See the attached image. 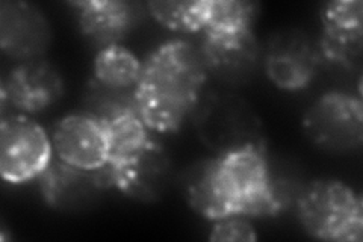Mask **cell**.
<instances>
[{
	"label": "cell",
	"mask_w": 363,
	"mask_h": 242,
	"mask_svg": "<svg viewBox=\"0 0 363 242\" xmlns=\"http://www.w3.org/2000/svg\"><path fill=\"white\" fill-rule=\"evenodd\" d=\"M320 60V50L306 33L283 31L268 44L265 72L276 87L297 91L311 84Z\"/></svg>",
	"instance_id": "obj_9"
},
{
	"label": "cell",
	"mask_w": 363,
	"mask_h": 242,
	"mask_svg": "<svg viewBox=\"0 0 363 242\" xmlns=\"http://www.w3.org/2000/svg\"><path fill=\"white\" fill-rule=\"evenodd\" d=\"M104 126L108 138V164L112 165L126 163L153 141L140 114H124Z\"/></svg>",
	"instance_id": "obj_16"
},
{
	"label": "cell",
	"mask_w": 363,
	"mask_h": 242,
	"mask_svg": "<svg viewBox=\"0 0 363 242\" xmlns=\"http://www.w3.org/2000/svg\"><path fill=\"white\" fill-rule=\"evenodd\" d=\"M135 88L106 85L93 77L85 88L84 112L101 123H108L124 114H138Z\"/></svg>",
	"instance_id": "obj_17"
},
{
	"label": "cell",
	"mask_w": 363,
	"mask_h": 242,
	"mask_svg": "<svg viewBox=\"0 0 363 242\" xmlns=\"http://www.w3.org/2000/svg\"><path fill=\"white\" fill-rule=\"evenodd\" d=\"M297 207L300 221L311 236L335 242L362 241L363 202L344 182L313 180L301 192Z\"/></svg>",
	"instance_id": "obj_3"
},
{
	"label": "cell",
	"mask_w": 363,
	"mask_h": 242,
	"mask_svg": "<svg viewBox=\"0 0 363 242\" xmlns=\"http://www.w3.org/2000/svg\"><path fill=\"white\" fill-rule=\"evenodd\" d=\"M303 131L311 143L330 153H345L363 144V105L359 97L330 91L306 111Z\"/></svg>",
	"instance_id": "obj_5"
},
{
	"label": "cell",
	"mask_w": 363,
	"mask_h": 242,
	"mask_svg": "<svg viewBox=\"0 0 363 242\" xmlns=\"http://www.w3.org/2000/svg\"><path fill=\"white\" fill-rule=\"evenodd\" d=\"M208 79L199 48L185 40L167 41L143 61L135 88L138 114L155 132H176L194 114Z\"/></svg>",
	"instance_id": "obj_1"
},
{
	"label": "cell",
	"mask_w": 363,
	"mask_h": 242,
	"mask_svg": "<svg viewBox=\"0 0 363 242\" xmlns=\"http://www.w3.org/2000/svg\"><path fill=\"white\" fill-rule=\"evenodd\" d=\"M143 62L121 44L100 49L94 57V79L112 87H136Z\"/></svg>",
	"instance_id": "obj_18"
},
{
	"label": "cell",
	"mask_w": 363,
	"mask_h": 242,
	"mask_svg": "<svg viewBox=\"0 0 363 242\" xmlns=\"http://www.w3.org/2000/svg\"><path fill=\"white\" fill-rule=\"evenodd\" d=\"M53 144L41 126L26 115H2L0 172L8 183L40 177L53 159Z\"/></svg>",
	"instance_id": "obj_6"
},
{
	"label": "cell",
	"mask_w": 363,
	"mask_h": 242,
	"mask_svg": "<svg viewBox=\"0 0 363 242\" xmlns=\"http://www.w3.org/2000/svg\"><path fill=\"white\" fill-rule=\"evenodd\" d=\"M50 40L49 23L37 6L26 2L0 5V45L14 60H35Z\"/></svg>",
	"instance_id": "obj_13"
},
{
	"label": "cell",
	"mask_w": 363,
	"mask_h": 242,
	"mask_svg": "<svg viewBox=\"0 0 363 242\" xmlns=\"http://www.w3.org/2000/svg\"><path fill=\"white\" fill-rule=\"evenodd\" d=\"M94 171L101 189L117 188L130 199L150 202L165 189L172 163L162 145L153 140L141 153L126 163L106 164Z\"/></svg>",
	"instance_id": "obj_7"
},
{
	"label": "cell",
	"mask_w": 363,
	"mask_h": 242,
	"mask_svg": "<svg viewBox=\"0 0 363 242\" xmlns=\"http://www.w3.org/2000/svg\"><path fill=\"white\" fill-rule=\"evenodd\" d=\"M211 167L225 216H271L285 207L269 176L264 143L218 155L211 159Z\"/></svg>",
	"instance_id": "obj_2"
},
{
	"label": "cell",
	"mask_w": 363,
	"mask_h": 242,
	"mask_svg": "<svg viewBox=\"0 0 363 242\" xmlns=\"http://www.w3.org/2000/svg\"><path fill=\"white\" fill-rule=\"evenodd\" d=\"M199 50L208 73L229 80L252 72L259 57V45L253 31L235 35L203 32Z\"/></svg>",
	"instance_id": "obj_14"
},
{
	"label": "cell",
	"mask_w": 363,
	"mask_h": 242,
	"mask_svg": "<svg viewBox=\"0 0 363 242\" xmlns=\"http://www.w3.org/2000/svg\"><path fill=\"white\" fill-rule=\"evenodd\" d=\"M38 179L45 203L56 209L81 204L91 194L101 189L96 171L76 168L56 156Z\"/></svg>",
	"instance_id": "obj_15"
},
{
	"label": "cell",
	"mask_w": 363,
	"mask_h": 242,
	"mask_svg": "<svg viewBox=\"0 0 363 242\" xmlns=\"http://www.w3.org/2000/svg\"><path fill=\"white\" fill-rule=\"evenodd\" d=\"M257 9V4L245 0H211L209 18L201 32L225 35L252 32Z\"/></svg>",
	"instance_id": "obj_20"
},
{
	"label": "cell",
	"mask_w": 363,
	"mask_h": 242,
	"mask_svg": "<svg viewBox=\"0 0 363 242\" xmlns=\"http://www.w3.org/2000/svg\"><path fill=\"white\" fill-rule=\"evenodd\" d=\"M194 114L196 129L201 141L218 155L247 144L264 143L259 119L240 96L227 93L204 96Z\"/></svg>",
	"instance_id": "obj_4"
},
{
	"label": "cell",
	"mask_w": 363,
	"mask_h": 242,
	"mask_svg": "<svg viewBox=\"0 0 363 242\" xmlns=\"http://www.w3.org/2000/svg\"><path fill=\"white\" fill-rule=\"evenodd\" d=\"M64 94V80L44 60L23 61L8 73L2 85V108L11 106L25 114L41 112Z\"/></svg>",
	"instance_id": "obj_11"
},
{
	"label": "cell",
	"mask_w": 363,
	"mask_h": 242,
	"mask_svg": "<svg viewBox=\"0 0 363 242\" xmlns=\"http://www.w3.org/2000/svg\"><path fill=\"white\" fill-rule=\"evenodd\" d=\"M147 9L162 26L185 33L201 32L206 26L211 0H196V2H149Z\"/></svg>",
	"instance_id": "obj_19"
},
{
	"label": "cell",
	"mask_w": 363,
	"mask_h": 242,
	"mask_svg": "<svg viewBox=\"0 0 363 242\" xmlns=\"http://www.w3.org/2000/svg\"><path fill=\"white\" fill-rule=\"evenodd\" d=\"M73 6L81 32L99 49L120 44L144 14L140 4L126 0H85Z\"/></svg>",
	"instance_id": "obj_12"
},
{
	"label": "cell",
	"mask_w": 363,
	"mask_h": 242,
	"mask_svg": "<svg viewBox=\"0 0 363 242\" xmlns=\"http://www.w3.org/2000/svg\"><path fill=\"white\" fill-rule=\"evenodd\" d=\"M209 239L218 242H250L256 241L257 235L253 226L245 220V216L233 215L215 221Z\"/></svg>",
	"instance_id": "obj_21"
},
{
	"label": "cell",
	"mask_w": 363,
	"mask_h": 242,
	"mask_svg": "<svg viewBox=\"0 0 363 242\" xmlns=\"http://www.w3.org/2000/svg\"><path fill=\"white\" fill-rule=\"evenodd\" d=\"M363 5L360 0H336L321 8L320 55L325 61L354 68L363 53Z\"/></svg>",
	"instance_id": "obj_8"
},
{
	"label": "cell",
	"mask_w": 363,
	"mask_h": 242,
	"mask_svg": "<svg viewBox=\"0 0 363 242\" xmlns=\"http://www.w3.org/2000/svg\"><path fill=\"white\" fill-rule=\"evenodd\" d=\"M52 144L55 156L76 168L94 171L108 164L105 126L85 112L67 115L56 123Z\"/></svg>",
	"instance_id": "obj_10"
}]
</instances>
